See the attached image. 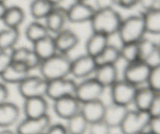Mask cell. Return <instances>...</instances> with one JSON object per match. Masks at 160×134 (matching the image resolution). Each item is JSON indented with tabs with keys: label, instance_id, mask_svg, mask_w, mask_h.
<instances>
[{
	"label": "cell",
	"instance_id": "1f68e13d",
	"mask_svg": "<svg viewBox=\"0 0 160 134\" xmlns=\"http://www.w3.org/2000/svg\"><path fill=\"white\" fill-rule=\"evenodd\" d=\"M139 60L145 62L156 51L159 50V45L151 39L144 37L138 42Z\"/></svg>",
	"mask_w": 160,
	"mask_h": 134
},
{
	"label": "cell",
	"instance_id": "8992f818",
	"mask_svg": "<svg viewBox=\"0 0 160 134\" xmlns=\"http://www.w3.org/2000/svg\"><path fill=\"white\" fill-rule=\"evenodd\" d=\"M48 81L40 75H30L17 85L18 92L23 99L37 97L46 98Z\"/></svg>",
	"mask_w": 160,
	"mask_h": 134
},
{
	"label": "cell",
	"instance_id": "9a60e30c",
	"mask_svg": "<svg viewBox=\"0 0 160 134\" xmlns=\"http://www.w3.org/2000/svg\"><path fill=\"white\" fill-rule=\"evenodd\" d=\"M30 75L31 71L24 63L12 62L0 76L2 81L6 85L15 84L17 86Z\"/></svg>",
	"mask_w": 160,
	"mask_h": 134
},
{
	"label": "cell",
	"instance_id": "4dcf8cb0",
	"mask_svg": "<svg viewBox=\"0 0 160 134\" xmlns=\"http://www.w3.org/2000/svg\"><path fill=\"white\" fill-rule=\"evenodd\" d=\"M67 130L69 134H85L88 132L89 123L81 112L67 120Z\"/></svg>",
	"mask_w": 160,
	"mask_h": 134
},
{
	"label": "cell",
	"instance_id": "d4e9b609",
	"mask_svg": "<svg viewBox=\"0 0 160 134\" xmlns=\"http://www.w3.org/2000/svg\"><path fill=\"white\" fill-rule=\"evenodd\" d=\"M24 20L25 12L23 9L18 6H12L7 7L2 21L6 27L19 29Z\"/></svg>",
	"mask_w": 160,
	"mask_h": 134
},
{
	"label": "cell",
	"instance_id": "bcb514c9",
	"mask_svg": "<svg viewBox=\"0 0 160 134\" xmlns=\"http://www.w3.org/2000/svg\"><path fill=\"white\" fill-rule=\"evenodd\" d=\"M0 134H17L15 131H12L9 129H3L0 130Z\"/></svg>",
	"mask_w": 160,
	"mask_h": 134
},
{
	"label": "cell",
	"instance_id": "cb8c5ba5",
	"mask_svg": "<svg viewBox=\"0 0 160 134\" xmlns=\"http://www.w3.org/2000/svg\"><path fill=\"white\" fill-rule=\"evenodd\" d=\"M158 93H159L153 91L146 85L138 87L133 101V104L135 107L136 110L147 112L150 104Z\"/></svg>",
	"mask_w": 160,
	"mask_h": 134
},
{
	"label": "cell",
	"instance_id": "d590c367",
	"mask_svg": "<svg viewBox=\"0 0 160 134\" xmlns=\"http://www.w3.org/2000/svg\"><path fill=\"white\" fill-rule=\"evenodd\" d=\"M42 61L41 60L40 58L34 53V51H33L32 48H30L29 52H28V55H27L23 63L27 65V67H28V68L29 69L30 71L31 72L32 70L35 69H38L41 63H42Z\"/></svg>",
	"mask_w": 160,
	"mask_h": 134
},
{
	"label": "cell",
	"instance_id": "7a4b0ae2",
	"mask_svg": "<svg viewBox=\"0 0 160 134\" xmlns=\"http://www.w3.org/2000/svg\"><path fill=\"white\" fill-rule=\"evenodd\" d=\"M71 62L69 55L57 52L42 61L38 68L40 76L47 81L68 77L70 75Z\"/></svg>",
	"mask_w": 160,
	"mask_h": 134
},
{
	"label": "cell",
	"instance_id": "6da1fadb",
	"mask_svg": "<svg viewBox=\"0 0 160 134\" xmlns=\"http://www.w3.org/2000/svg\"><path fill=\"white\" fill-rule=\"evenodd\" d=\"M123 20L120 12L114 8L96 9L91 20L92 32L99 33L110 37L117 34Z\"/></svg>",
	"mask_w": 160,
	"mask_h": 134
},
{
	"label": "cell",
	"instance_id": "60d3db41",
	"mask_svg": "<svg viewBox=\"0 0 160 134\" xmlns=\"http://www.w3.org/2000/svg\"><path fill=\"white\" fill-rule=\"evenodd\" d=\"M139 0H113L114 6L129 9L138 5Z\"/></svg>",
	"mask_w": 160,
	"mask_h": 134
},
{
	"label": "cell",
	"instance_id": "816d5d0a",
	"mask_svg": "<svg viewBox=\"0 0 160 134\" xmlns=\"http://www.w3.org/2000/svg\"><path fill=\"white\" fill-rule=\"evenodd\" d=\"M68 134H69V133H68Z\"/></svg>",
	"mask_w": 160,
	"mask_h": 134
},
{
	"label": "cell",
	"instance_id": "f6af8a7d",
	"mask_svg": "<svg viewBox=\"0 0 160 134\" xmlns=\"http://www.w3.org/2000/svg\"><path fill=\"white\" fill-rule=\"evenodd\" d=\"M7 7L8 6H6V3L0 2V21L2 20L5 13H6V9H7Z\"/></svg>",
	"mask_w": 160,
	"mask_h": 134
},
{
	"label": "cell",
	"instance_id": "ab89813d",
	"mask_svg": "<svg viewBox=\"0 0 160 134\" xmlns=\"http://www.w3.org/2000/svg\"><path fill=\"white\" fill-rule=\"evenodd\" d=\"M45 134H68L66 126L61 123L51 124Z\"/></svg>",
	"mask_w": 160,
	"mask_h": 134
},
{
	"label": "cell",
	"instance_id": "7c38bea8",
	"mask_svg": "<svg viewBox=\"0 0 160 134\" xmlns=\"http://www.w3.org/2000/svg\"><path fill=\"white\" fill-rule=\"evenodd\" d=\"M81 104L75 96H67L53 101L52 108L59 118L68 120L80 112Z\"/></svg>",
	"mask_w": 160,
	"mask_h": 134
},
{
	"label": "cell",
	"instance_id": "277c9868",
	"mask_svg": "<svg viewBox=\"0 0 160 134\" xmlns=\"http://www.w3.org/2000/svg\"><path fill=\"white\" fill-rule=\"evenodd\" d=\"M106 88L93 76L80 80L77 84L74 96L81 104L102 99Z\"/></svg>",
	"mask_w": 160,
	"mask_h": 134
},
{
	"label": "cell",
	"instance_id": "603a6c76",
	"mask_svg": "<svg viewBox=\"0 0 160 134\" xmlns=\"http://www.w3.org/2000/svg\"><path fill=\"white\" fill-rule=\"evenodd\" d=\"M32 50L43 61L52 57L58 52L55 44L54 37L51 34L32 44Z\"/></svg>",
	"mask_w": 160,
	"mask_h": 134
},
{
	"label": "cell",
	"instance_id": "9c48e42d",
	"mask_svg": "<svg viewBox=\"0 0 160 134\" xmlns=\"http://www.w3.org/2000/svg\"><path fill=\"white\" fill-rule=\"evenodd\" d=\"M109 89L112 103L128 107L133 104L138 87L123 79H119Z\"/></svg>",
	"mask_w": 160,
	"mask_h": 134
},
{
	"label": "cell",
	"instance_id": "f546056e",
	"mask_svg": "<svg viewBox=\"0 0 160 134\" xmlns=\"http://www.w3.org/2000/svg\"><path fill=\"white\" fill-rule=\"evenodd\" d=\"M97 65H117L120 59V48L109 44L102 52L95 58Z\"/></svg>",
	"mask_w": 160,
	"mask_h": 134
},
{
	"label": "cell",
	"instance_id": "8d00e7d4",
	"mask_svg": "<svg viewBox=\"0 0 160 134\" xmlns=\"http://www.w3.org/2000/svg\"><path fill=\"white\" fill-rule=\"evenodd\" d=\"M12 50H0V75L12 62Z\"/></svg>",
	"mask_w": 160,
	"mask_h": 134
},
{
	"label": "cell",
	"instance_id": "44dd1931",
	"mask_svg": "<svg viewBox=\"0 0 160 134\" xmlns=\"http://www.w3.org/2000/svg\"><path fill=\"white\" fill-rule=\"evenodd\" d=\"M94 78L105 88H110L119 79L117 65H98L93 74Z\"/></svg>",
	"mask_w": 160,
	"mask_h": 134
},
{
	"label": "cell",
	"instance_id": "ba28073f",
	"mask_svg": "<svg viewBox=\"0 0 160 134\" xmlns=\"http://www.w3.org/2000/svg\"><path fill=\"white\" fill-rule=\"evenodd\" d=\"M150 70L151 68L142 61L128 63L123 71V79L137 87L145 86Z\"/></svg>",
	"mask_w": 160,
	"mask_h": 134
},
{
	"label": "cell",
	"instance_id": "74e56055",
	"mask_svg": "<svg viewBox=\"0 0 160 134\" xmlns=\"http://www.w3.org/2000/svg\"><path fill=\"white\" fill-rule=\"evenodd\" d=\"M147 112L150 117H160V93L155 97Z\"/></svg>",
	"mask_w": 160,
	"mask_h": 134
},
{
	"label": "cell",
	"instance_id": "7402d4cb",
	"mask_svg": "<svg viewBox=\"0 0 160 134\" xmlns=\"http://www.w3.org/2000/svg\"><path fill=\"white\" fill-rule=\"evenodd\" d=\"M108 36L92 32L85 42L86 54L96 58L109 45Z\"/></svg>",
	"mask_w": 160,
	"mask_h": 134
},
{
	"label": "cell",
	"instance_id": "8fae6325",
	"mask_svg": "<svg viewBox=\"0 0 160 134\" xmlns=\"http://www.w3.org/2000/svg\"><path fill=\"white\" fill-rule=\"evenodd\" d=\"M96 9L86 2H74L67 9V20L72 23H90Z\"/></svg>",
	"mask_w": 160,
	"mask_h": 134
},
{
	"label": "cell",
	"instance_id": "83f0119b",
	"mask_svg": "<svg viewBox=\"0 0 160 134\" xmlns=\"http://www.w3.org/2000/svg\"><path fill=\"white\" fill-rule=\"evenodd\" d=\"M24 34L27 40L34 44L38 41L49 35L50 33L48 32L45 23H41L38 20H34L31 22L25 28Z\"/></svg>",
	"mask_w": 160,
	"mask_h": 134
},
{
	"label": "cell",
	"instance_id": "5b68a950",
	"mask_svg": "<svg viewBox=\"0 0 160 134\" xmlns=\"http://www.w3.org/2000/svg\"><path fill=\"white\" fill-rule=\"evenodd\" d=\"M149 118L148 112L129 110L119 129L122 134H140L146 131Z\"/></svg>",
	"mask_w": 160,
	"mask_h": 134
},
{
	"label": "cell",
	"instance_id": "ffe728a7",
	"mask_svg": "<svg viewBox=\"0 0 160 134\" xmlns=\"http://www.w3.org/2000/svg\"><path fill=\"white\" fill-rule=\"evenodd\" d=\"M128 111V107L111 102L109 105L106 106L103 121L111 129L120 128Z\"/></svg>",
	"mask_w": 160,
	"mask_h": 134
},
{
	"label": "cell",
	"instance_id": "484cf974",
	"mask_svg": "<svg viewBox=\"0 0 160 134\" xmlns=\"http://www.w3.org/2000/svg\"><path fill=\"white\" fill-rule=\"evenodd\" d=\"M56 6L49 0H32L29 6L30 14L34 20H45Z\"/></svg>",
	"mask_w": 160,
	"mask_h": 134
},
{
	"label": "cell",
	"instance_id": "f1b7e54d",
	"mask_svg": "<svg viewBox=\"0 0 160 134\" xmlns=\"http://www.w3.org/2000/svg\"><path fill=\"white\" fill-rule=\"evenodd\" d=\"M20 37L19 29L6 27L0 30V50H12L15 48Z\"/></svg>",
	"mask_w": 160,
	"mask_h": 134
},
{
	"label": "cell",
	"instance_id": "ac0fdd59",
	"mask_svg": "<svg viewBox=\"0 0 160 134\" xmlns=\"http://www.w3.org/2000/svg\"><path fill=\"white\" fill-rule=\"evenodd\" d=\"M20 114V107L12 101L0 104V129H9L18 122Z\"/></svg>",
	"mask_w": 160,
	"mask_h": 134
},
{
	"label": "cell",
	"instance_id": "52a82bcc",
	"mask_svg": "<svg viewBox=\"0 0 160 134\" xmlns=\"http://www.w3.org/2000/svg\"><path fill=\"white\" fill-rule=\"evenodd\" d=\"M78 82L71 78L65 77L48 81L46 98L56 101L67 96H74Z\"/></svg>",
	"mask_w": 160,
	"mask_h": 134
},
{
	"label": "cell",
	"instance_id": "681fc988",
	"mask_svg": "<svg viewBox=\"0 0 160 134\" xmlns=\"http://www.w3.org/2000/svg\"><path fill=\"white\" fill-rule=\"evenodd\" d=\"M75 2H86L87 0H74Z\"/></svg>",
	"mask_w": 160,
	"mask_h": 134
},
{
	"label": "cell",
	"instance_id": "836d02e7",
	"mask_svg": "<svg viewBox=\"0 0 160 134\" xmlns=\"http://www.w3.org/2000/svg\"><path fill=\"white\" fill-rule=\"evenodd\" d=\"M147 87L156 93H159L160 91V66L152 68L148 74L146 84Z\"/></svg>",
	"mask_w": 160,
	"mask_h": 134
},
{
	"label": "cell",
	"instance_id": "e575fe53",
	"mask_svg": "<svg viewBox=\"0 0 160 134\" xmlns=\"http://www.w3.org/2000/svg\"><path fill=\"white\" fill-rule=\"evenodd\" d=\"M111 128L103 120L89 124L88 134H111Z\"/></svg>",
	"mask_w": 160,
	"mask_h": 134
},
{
	"label": "cell",
	"instance_id": "3957f363",
	"mask_svg": "<svg viewBox=\"0 0 160 134\" xmlns=\"http://www.w3.org/2000/svg\"><path fill=\"white\" fill-rule=\"evenodd\" d=\"M146 34L142 15H132L123 19L117 34L122 44L138 43Z\"/></svg>",
	"mask_w": 160,
	"mask_h": 134
},
{
	"label": "cell",
	"instance_id": "b9f144b4",
	"mask_svg": "<svg viewBox=\"0 0 160 134\" xmlns=\"http://www.w3.org/2000/svg\"><path fill=\"white\" fill-rule=\"evenodd\" d=\"M159 0H139L138 4L143 8L144 11L152 9H159Z\"/></svg>",
	"mask_w": 160,
	"mask_h": 134
},
{
	"label": "cell",
	"instance_id": "f35d334b",
	"mask_svg": "<svg viewBox=\"0 0 160 134\" xmlns=\"http://www.w3.org/2000/svg\"><path fill=\"white\" fill-rule=\"evenodd\" d=\"M146 131L151 134H160V117H150Z\"/></svg>",
	"mask_w": 160,
	"mask_h": 134
},
{
	"label": "cell",
	"instance_id": "d6986e66",
	"mask_svg": "<svg viewBox=\"0 0 160 134\" xmlns=\"http://www.w3.org/2000/svg\"><path fill=\"white\" fill-rule=\"evenodd\" d=\"M106 104L102 99L81 104L80 112L89 124L103 120Z\"/></svg>",
	"mask_w": 160,
	"mask_h": 134
},
{
	"label": "cell",
	"instance_id": "4316f807",
	"mask_svg": "<svg viewBox=\"0 0 160 134\" xmlns=\"http://www.w3.org/2000/svg\"><path fill=\"white\" fill-rule=\"evenodd\" d=\"M145 31L150 34L158 35L160 33V9H152L141 13Z\"/></svg>",
	"mask_w": 160,
	"mask_h": 134
},
{
	"label": "cell",
	"instance_id": "30bf717a",
	"mask_svg": "<svg viewBox=\"0 0 160 134\" xmlns=\"http://www.w3.org/2000/svg\"><path fill=\"white\" fill-rule=\"evenodd\" d=\"M98 65L95 58L84 53L72 59L70 75L75 79L82 80L92 77Z\"/></svg>",
	"mask_w": 160,
	"mask_h": 134
},
{
	"label": "cell",
	"instance_id": "7bdbcfd3",
	"mask_svg": "<svg viewBox=\"0 0 160 134\" xmlns=\"http://www.w3.org/2000/svg\"><path fill=\"white\" fill-rule=\"evenodd\" d=\"M9 90L8 86L0 81V104H4L9 101Z\"/></svg>",
	"mask_w": 160,
	"mask_h": 134
},
{
	"label": "cell",
	"instance_id": "4fadbf2b",
	"mask_svg": "<svg viewBox=\"0 0 160 134\" xmlns=\"http://www.w3.org/2000/svg\"><path fill=\"white\" fill-rule=\"evenodd\" d=\"M52 124L49 115L38 118H28L20 121L16 128L17 134H45Z\"/></svg>",
	"mask_w": 160,
	"mask_h": 134
},
{
	"label": "cell",
	"instance_id": "5bb4252c",
	"mask_svg": "<svg viewBox=\"0 0 160 134\" xmlns=\"http://www.w3.org/2000/svg\"><path fill=\"white\" fill-rule=\"evenodd\" d=\"M48 103L45 97L23 99V112L25 118H38L48 115Z\"/></svg>",
	"mask_w": 160,
	"mask_h": 134
},
{
	"label": "cell",
	"instance_id": "e0dca14e",
	"mask_svg": "<svg viewBox=\"0 0 160 134\" xmlns=\"http://www.w3.org/2000/svg\"><path fill=\"white\" fill-rule=\"evenodd\" d=\"M67 20V9L57 6L53 9L49 15L45 19V25L48 32L56 34L65 29Z\"/></svg>",
	"mask_w": 160,
	"mask_h": 134
},
{
	"label": "cell",
	"instance_id": "2e32d148",
	"mask_svg": "<svg viewBox=\"0 0 160 134\" xmlns=\"http://www.w3.org/2000/svg\"><path fill=\"white\" fill-rule=\"evenodd\" d=\"M54 40L58 52L67 55L75 49L79 43L78 34L71 30L66 28L54 36Z\"/></svg>",
	"mask_w": 160,
	"mask_h": 134
},
{
	"label": "cell",
	"instance_id": "f907efd6",
	"mask_svg": "<svg viewBox=\"0 0 160 134\" xmlns=\"http://www.w3.org/2000/svg\"><path fill=\"white\" fill-rule=\"evenodd\" d=\"M6 0H0V2H4V3H6Z\"/></svg>",
	"mask_w": 160,
	"mask_h": 134
},
{
	"label": "cell",
	"instance_id": "d6a6232c",
	"mask_svg": "<svg viewBox=\"0 0 160 134\" xmlns=\"http://www.w3.org/2000/svg\"><path fill=\"white\" fill-rule=\"evenodd\" d=\"M120 59H123L127 64L139 60L138 43L122 44L120 48Z\"/></svg>",
	"mask_w": 160,
	"mask_h": 134
},
{
	"label": "cell",
	"instance_id": "ee69618b",
	"mask_svg": "<svg viewBox=\"0 0 160 134\" xmlns=\"http://www.w3.org/2000/svg\"><path fill=\"white\" fill-rule=\"evenodd\" d=\"M95 9H102L107 8H113V0H95Z\"/></svg>",
	"mask_w": 160,
	"mask_h": 134
},
{
	"label": "cell",
	"instance_id": "c3c4849f",
	"mask_svg": "<svg viewBox=\"0 0 160 134\" xmlns=\"http://www.w3.org/2000/svg\"><path fill=\"white\" fill-rule=\"evenodd\" d=\"M140 134H151V133H149V132H147V131H145V132H142V133H140Z\"/></svg>",
	"mask_w": 160,
	"mask_h": 134
},
{
	"label": "cell",
	"instance_id": "7dc6e473",
	"mask_svg": "<svg viewBox=\"0 0 160 134\" xmlns=\"http://www.w3.org/2000/svg\"><path fill=\"white\" fill-rule=\"evenodd\" d=\"M49 1L51 2L54 6H60V4L64 1V0H49Z\"/></svg>",
	"mask_w": 160,
	"mask_h": 134
}]
</instances>
